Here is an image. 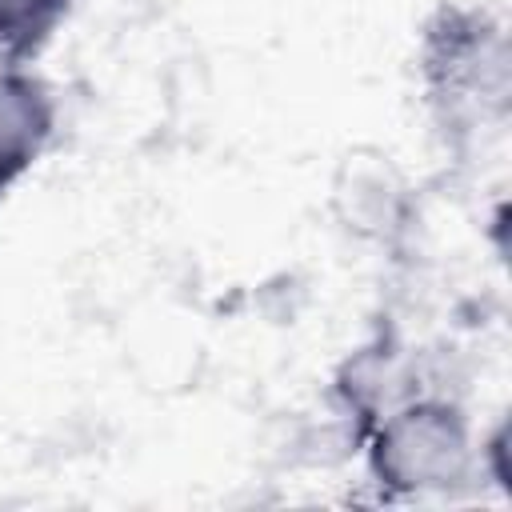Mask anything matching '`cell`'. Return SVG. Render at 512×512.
Instances as JSON below:
<instances>
[{
  "mask_svg": "<svg viewBox=\"0 0 512 512\" xmlns=\"http://www.w3.org/2000/svg\"><path fill=\"white\" fill-rule=\"evenodd\" d=\"M456 460H460V432L436 408H412L396 416L384 428L376 452V468L400 484L444 480L456 472Z\"/></svg>",
  "mask_w": 512,
  "mask_h": 512,
  "instance_id": "cell-1",
  "label": "cell"
},
{
  "mask_svg": "<svg viewBox=\"0 0 512 512\" xmlns=\"http://www.w3.org/2000/svg\"><path fill=\"white\" fill-rule=\"evenodd\" d=\"M0 40H4V0H0Z\"/></svg>",
  "mask_w": 512,
  "mask_h": 512,
  "instance_id": "cell-3",
  "label": "cell"
},
{
  "mask_svg": "<svg viewBox=\"0 0 512 512\" xmlns=\"http://www.w3.org/2000/svg\"><path fill=\"white\" fill-rule=\"evenodd\" d=\"M48 132V100L24 76H0V188L28 168Z\"/></svg>",
  "mask_w": 512,
  "mask_h": 512,
  "instance_id": "cell-2",
  "label": "cell"
}]
</instances>
